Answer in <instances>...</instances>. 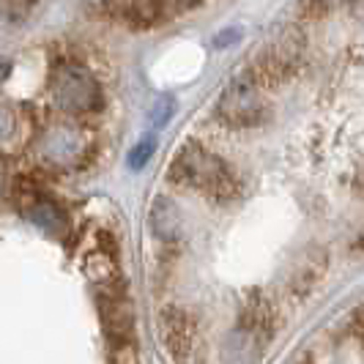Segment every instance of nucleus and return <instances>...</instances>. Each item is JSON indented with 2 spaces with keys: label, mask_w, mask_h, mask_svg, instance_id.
Here are the masks:
<instances>
[{
  "label": "nucleus",
  "mask_w": 364,
  "mask_h": 364,
  "mask_svg": "<svg viewBox=\"0 0 364 364\" xmlns=\"http://www.w3.org/2000/svg\"><path fill=\"white\" fill-rule=\"evenodd\" d=\"M170 181L178 186L198 189L211 200H233L236 198V178L230 167L219 159L217 154L205 151L200 143H186L178 151L176 162L170 164Z\"/></svg>",
  "instance_id": "1"
},
{
  "label": "nucleus",
  "mask_w": 364,
  "mask_h": 364,
  "mask_svg": "<svg viewBox=\"0 0 364 364\" xmlns=\"http://www.w3.org/2000/svg\"><path fill=\"white\" fill-rule=\"evenodd\" d=\"M50 93L58 109L69 115H88L102 107V88L85 66L60 60L50 77Z\"/></svg>",
  "instance_id": "2"
},
{
  "label": "nucleus",
  "mask_w": 364,
  "mask_h": 364,
  "mask_svg": "<svg viewBox=\"0 0 364 364\" xmlns=\"http://www.w3.org/2000/svg\"><path fill=\"white\" fill-rule=\"evenodd\" d=\"M217 115L228 127H255L263 118V96L257 74L241 72L230 80V85L219 96Z\"/></svg>",
  "instance_id": "3"
},
{
  "label": "nucleus",
  "mask_w": 364,
  "mask_h": 364,
  "mask_svg": "<svg viewBox=\"0 0 364 364\" xmlns=\"http://www.w3.org/2000/svg\"><path fill=\"white\" fill-rule=\"evenodd\" d=\"M159 337L164 348L173 353V359L178 364H200V340H198V321L192 318V312L178 307V304H167L159 312Z\"/></svg>",
  "instance_id": "4"
},
{
  "label": "nucleus",
  "mask_w": 364,
  "mask_h": 364,
  "mask_svg": "<svg viewBox=\"0 0 364 364\" xmlns=\"http://www.w3.org/2000/svg\"><path fill=\"white\" fill-rule=\"evenodd\" d=\"M85 151H88V137L74 124H53L38 137V156L44 159V164L58 170L77 167L85 159Z\"/></svg>",
  "instance_id": "5"
},
{
  "label": "nucleus",
  "mask_w": 364,
  "mask_h": 364,
  "mask_svg": "<svg viewBox=\"0 0 364 364\" xmlns=\"http://www.w3.org/2000/svg\"><path fill=\"white\" fill-rule=\"evenodd\" d=\"M99 312H102V323H105L109 346L134 343V312H132V301L121 285L105 288L102 299H99Z\"/></svg>",
  "instance_id": "6"
},
{
  "label": "nucleus",
  "mask_w": 364,
  "mask_h": 364,
  "mask_svg": "<svg viewBox=\"0 0 364 364\" xmlns=\"http://www.w3.org/2000/svg\"><path fill=\"white\" fill-rule=\"evenodd\" d=\"M151 230L154 236L162 238V241H176L181 233V214L176 208V203L167 200V198H156L151 205Z\"/></svg>",
  "instance_id": "7"
},
{
  "label": "nucleus",
  "mask_w": 364,
  "mask_h": 364,
  "mask_svg": "<svg viewBox=\"0 0 364 364\" xmlns=\"http://www.w3.org/2000/svg\"><path fill=\"white\" fill-rule=\"evenodd\" d=\"M25 217L31 219L33 225H38L41 230H47V233H55V236H60L63 230H66V214L55 205L53 200H44V198H36V200H31L25 205Z\"/></svg>",
  "instance_id": "8"
},
{
  "label": "nucleus",
  "mask_w": 364,
  "mask_h": 364,
  "mask_svg": "<svg viewBox=\"0 0 364 364\" xmlns=\"http://www.w3.org/2000/svg\"><path fill=\"white\" fill-rule=\"evenodd\" d=\"M17 112L6 105H0V148H9L17 143Z\"/></svg>",
  "instance_id": "9"
},
{
  "label": "nucleus",
  "mask_w": 364,
  "mask_h": 364,
  "mask_svg": "<svg viewBox=\"0 0 364 364\" xmlns=\"http://www.w3.org/2000/svg\"><path fill=\"white\" fill-rule=\"evenodd\" d=\"M154 151H156V140L154 137H146V140H140L137 146L129 151V156H127V162H129V167L132 170H140L143 164L154 156Z\"/></svg>",
  "instance_id": "10"
},
{
  "label": "nucleus",
  "mask_w": 364,
  "mask_h": 364,
  "mask_svg": "<svg viewBox=\"0 0 364 364\" xmlns=\"http://www.w3.org/2000/svg\"><path fill=\"white\" fill-rule=\"evenodd\" d=\"M176 112V102H173V96H159L156 102H154V107H151V124L154 127H164L167 121H170V115Z\"/></svg>",
  "instance_id": "11"
},
{
  "label": "nucleus",
  "mask_w": 364,
  "mask_h": 364,
  "mask_svg": "<svg viewBox=\"0 0 364 364\" xmlns=\"http://www.w3.org/2000/svg\"><path fill=\"white\" fill-rule=\"evenodd\" d=\"M233 38H238L236 31H230V33H222V36H219L214 44H217V47H225V44H228V41H233Z\"/></svg>",
  "instance_id": "12"
},
{
  "label": "nucleus",
  "mask_w": 364,
  "mask_h": 364,
  "mask_svg": "<svg viewBox=\"0 0 364 364\" xmlns=\"http://www.w3.org/2000/svg\"><path fill=\"white\" fill-rule=\"evenodd\" d=\"M0 189H3V178H0Z\"/></svg>",
  "instance_id": "13"
}]
</instances>
